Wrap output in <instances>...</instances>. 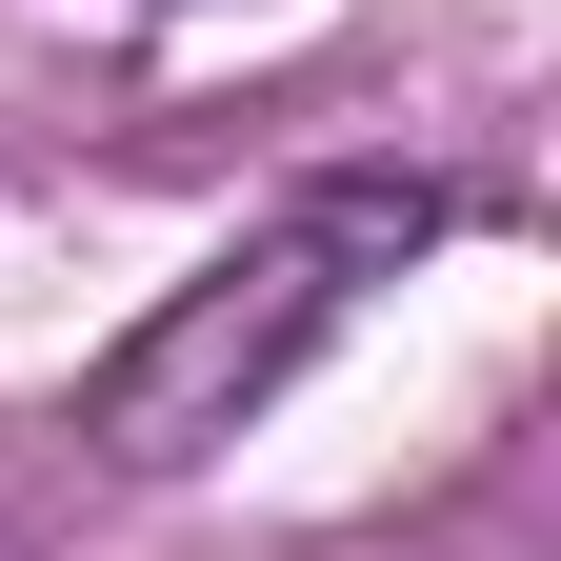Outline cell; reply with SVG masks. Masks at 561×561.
<instances>
[{
  "instance_id": "cell-1",
  "label": "cell",
  "mask_w": 561,
  "mask_h": 561,
  "mask_svg": "<svg viewBox=\"0 0 561 561\" xmlns=\"http://www.w3.org/2000/svg\"><path fill=\"white\" fill-rule=\"evenodd\" d=\"M421 241H442V181H321V201H280L241 261H201L181 301L101 362L81 442H101V461H201V442H241V421L301 381V341L362 301V280H401Z\"/></svg>"
}]
</instances>
